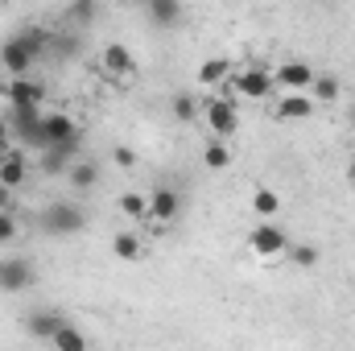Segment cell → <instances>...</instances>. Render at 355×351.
I'll return each instance as SVG.
<instances>
[{"label": "cell", "instance_id": "cell-27", "mask_svg": "<svg viewBox=\"0 0 355 351\" xmlns=\"http://www.w3.org/2000/svg\"><path fill=\"white\" fill-rule=\"evenodd\" d=\"M252 207H257L261 215H277V211H281V198H277V190H268V186H261V190L252 194Z\"/></svg>", "mask_w": 355, "mask_h": 351}, {"label": "cell", "instance_id": "cell-36", "mask_svg": "<svg viewBox=\"0 0 355 351\" xmlns=\"http://www.w3.org/2000/svg\"><path fill=\"white\" fill-rule=\"evenodd\" d=\"M0 273H4V261H0Z\"/></svg>", "mask_w": 355, "mask_h": 351}, {"label": "cell", "instance_id": "cell-21", "mask_svg": "<svg viewBox=\"0 0 355 351\" xmlns=\"http://www.w3.org/2000/svg\"><path fill=\"white\" fill-rule=\"evenodd\" d=\"M67 182H71L75 190H91V186L99 182V166H95V162H75L71 174H67Z\"/></svg>", "mask_w": 355, "mask_h": 351}, {"label": "cell", "instance_id": "cell-4", "mask_svg": "<svg viewBox=\"0 0 355 351\" xmlns=\"http://www.w3.org/2000/svg\"><path fill=\"white\" fill-rule=\"evenodd\" d=\"M207 128L215 137H232L240 128V116H236V103L232 99H207Z\"/></svg>", "mask_w": 355, "mask_h": 351}, {"label": "cell", "instance_id": "cell-19", "mask_svg": "<svg viewBox=\"0 0 355 351\" xmlns=\"http://www.w3.org/2000/svg\"><path fill=\"white\" fill-rule=\"evenodd\" d=\"M71 166H75V162H71V157H67L62 149H46V153H42V162H37V170H42L46 178L71 174Z\"/></svg>", "mask_w": 355, "mask_h": 351}, {"label": "cell", "instance_id": "cell-14", "mask_svg": "<svg viewBox=\"0 0 355 351\" xmlns=\"http://www.w3.org/2000/svg\"><path fill=\"white\" fill-rule=\"evenodd\" d=\"M314 67L310 62H285V67H277V83L289 91H310V83H314Z\"/></svg>", "mask_w": 355, "mask_h": 351}, {"label": "cell", "instance_id": "cell-23", "mask_svg": "<svg viewBox=\"0 0 355 351\" xmlns=\"http://www.w3.org/2000/svg\"><path fill=\"white\" fill-rule=\"evenodd\" d=\"M112 252H116L120 261H137V257H141V240H137L132 232H116V236H112Z\"/></svg>", "mask_w": 355, "mask_h": 351}, {"label": "cell", "instance_id": "cell-20", "mask_svg": "<svg viewBox=\"0 0 355 351\" xmlns=\"http://www.w3.org/2000/svg\"><path fill=\"white\" fill-rule=\"evenodd\" d=\"M310 99H314V103H335V99H339V79H335V75H314Z\"/></svg>", "mask_w": 355, "mask_h": 351}, {"label": "cell", "instance_id": "cell-32", "mask_svg": "<svg viewBox=\"0 0 355 351\" xmlns=\"http://www.w3.org/2000/svg\"><path fill=\"white\" fill-rule=\"evenodd\" d=\"M8 149H12V128H8V120L0 116V157H4Z\"/></svg>", "mask_w": 355, "mask_h": 351}, {"label": "cell", "instance_id": "cell-6", "mask_svg": "<svg viewBox=\"0 0 355 351\" xmlns=\"http://www.w3.org/2000/svg\"><path fill=\"white\" fill-rule=\"evenodd\" d=\"M272 87H277V79H272L268 71H261V67H248V71L236 75V91H240L244 99H268Z\"/></svg>", "mask_w": 355, "mask_h": 351}, {"label": "cell", "instance_id": "cell-22", "mask_svg": "<svg viewBox=\"0 0 355 351\" xmlns=\"http://www.w3.org/2000/svg\"><path fill=\"white\" fill-rule=\"evenodd\" d=\"M79 50H83V37H79V33H54L50 58H75Z\"/></svg>", "mask_w": 355, "mask_h": 351}, {"label": "cell", "instance_id": "cell-17", "mask_svg": "<svg viewBox=\"0 0 355 351\" xmlns=\"http://www.w3.org/2000/svg\"><path fill=\"white\" fill-rule=\"evenodd\" d=\"M223 79H232V62H227V58H207V62L198 67V83L219 87Z\"/></svg>", "mask_w": 355, "mask_h": 351}, {"label": "cell", "instance_id": "cell-10", "mask_svg": "<svg viewBox=\"0 0 355 351\" xmlns=\"http://www.w3.org/2000/svg\"><path fill=\"white\" fill-rule=\"evenodd\" d=\"M0 67H4L12 79H25V71L33 67V58H29V50H25L17 37H8V42L0 46Z\"/></svg>", "mask_w": 355, "mask_h": 351}, {"label": "cell", "instance_id": "cell-25", "mask_svg": "<svg viewBox=\"0 0 355 351\" xmlns=\"http://www.w3.org/2000/svg\"><path fill=\"white\" fill-rule=\"evenodd\" d=\"M202 162H207L211 170H227V166H232V153H227V145H223V141H207Z\"/></svg>", "mask_w": 355, "mask_h": 351}, {"label": "cell", "instance_id": "cell-18", "mask_svg": "<svg viewBox=\"0 0 355 351\" xmlns=\"http://www.w3.org/2000/svg\"><path fill=\"white\" fill-rule=\"evenodd\" d=\"M54 351H91V343H87V335H83L75 323H67V327L54 335Z\"/></svg>", "mask_w": 355, "mask_h": 351}, {"label": "cell", "instance_id": "cell-8", "mask_svg": "<svg viewBox=\"0 0 355 351\" xmlns=\"http://www.w3.org/2000/svg\"><path fill=\"white\" fill-rule=\"evenodd\" d=\"M33 281H37V273H33V264L25 261V257H12V261H4L0 289H8V293H21V289H29Z\"/></svg>", "mask_w": 355, "mask_h": 351}, {"label": "cell", "instance_id": "cell-5", "mask_svg": "<svg viewBox=\"0 0 355 351\" xmlns=\"http://www.w3.org/2000/svg\"><path fill=\"white\" fill-rule=\"evenodd\" d=\"M178 215H182V194L170 190V186H157V190L149 194V219L166 228V223H174Z\"/></svg>", "mask_w": 355, "mask_h": 351}, {"label": "cell", "instance_id": "cell-11", "mask_svg": "<svg viewBox=\"0 0 355 351\" xmlns=\"http://www.w3.org/2000/svg\"><path fill=\"white\" fill-rule=\"evenodd\" d=\"M314 116V99L306 91H289L277 99V120H310Z\"/></svg>", "mask_w": 355, "mask_h": 351}, {"label": "cell", "instance_id": "cell-24", "mask_svg": "<svg viewBox=\"0 0 355 351\" xmlns=\"http://www.w3.org/2000/svg\"><path fill=\"white\" fill-rule=\"evenodd\" d=\"M120 211L128 219H149V198L137 194V190H128V194H120Z\"/></svg>", "mask_w": 355, "mask_h": 351}, {"label": "cell", "instance_id": "cell-15", "mask_svg": "<svg viewBox=\"0 0 355 351\" xmlns=\"http://www.w3.org/2000/svg\"><path fill=\"white\" fill-rule=\"evenodd\" d=\"M103 67H107L112 75H120V79H132V75H137V58H132V50L120 46V42H112V46L103 50Z\"/></svg>", "mask_w": 355, "mask_h": 351}, {"label": "cell", "instance_id": "cell-26", "mask_svg": "<svg viewBox=\"0 0 355 351\" xmlns=\"http://www.w3.org/2000/svg\"><path fill=\"white\" fill-rule=\"evenodd\" d=\"M170 112H174V120L186 124V120H194V116H198V99H194V95H186V91H178L174 99H170Z\"/></svg>", "mask_w": 355, "mask_h": 351}, {"label": "cell", "instance_id": "cell-16", "mask_svg": "<svg viewBox=\"0 0 355 351\" xmlns=\"http://www.w3.org/2000/svg\"><path fill=\"white\" fill-rule=\"evenodd\" d=\"M145 8H149L153 25H162V29H170V25L182 21V4H178V0H149Z\"/></svg>", "mask_w": 355, "mask_h": 351}, {"label": "cell", "instance_id": "cell-29", "mask_svg": "<svg viewBox=\"0 0 355 351\" xmlns=\"http://www.w3.org/2000/svg\"><path fill=\"white\" fill-rule=\"evenodd\" d=\"M289 257H293L297 268H314L318 264V248L314 244H297V248H289Z\"/></svg>", "mask_w": 355, "mask_h": 351}, {"label": "cell", "instance_id": "cell-7", "mask_svg": "<svg viewBox=\"0 0 355 351\" xmlns=\"http://www.w3.org/2000/svg\"><path fill=\"white\" fill-rule=\"evenodd\" d=\"M4 99H8L12 108H42L46 87L33 83V79H8V83H4Z\"/></svg>", "mask_w": 355, "mask_h": 351}, {"label": "cell", "instance_id": "cell-3", "mask_svg": "<svg viewBox=\"0 0 355 351\" xmlns=\"http://www.w3.org/2000/svg\"><path fill=\"white\" fill-rule=\"evenodd\" d=\"M37 132H42V145H46V149H54V145H67V141L79 132V124H75L67 112H46V120H42V128H37ZM46 149H42V153H46Z\"/></svg>", "mask_w": 355, "mask_h": 351}, {"label": "cell", "instance_id": "cell-30", "mask_svg": "<svg viewBox=\"0 0 355 351\" xmlns=\"http://www.w3.org/2000/svg\"><path fill=\"white\" fill-rule=\"evenodd\" d=\"M12 236H17V219H12V211H4L0 215V244H8Z\"/></svg>", "mask_w": 355, "mask_h": 351}, {"label": "cell", "instance_id": "cell-2", "mask_svg": "<svg viewBox=\"0 0 355 351\" xmlns=\"http://www.w3.org/2000/svg\"><path fill=\"white\" fill-rule=\"evenodd\" d=\"M248 248H252V257H281L285 248H289V236L277 228V223H261V228H252V236H248Z\"/></svg>", "mask_w": 355, "mask_h": 351}, {"label": "cell", "instance_id": "cell-12", "mask_svg": "<svg viewBox=\"0 0 355 351\" xmlns=\"http://www.w3.org/2000/svg\"><path fill=\"white\" fill-rule=\"evenodd\" d=\"M25 327H29L33 339H50V343H54V335L67 327V318H62L58 310H33V314L25 318Z\"/></svg>", "mask_w": 355, "mask_h": 351}, {"label": "cell", "instance_id": "cell-31", "mask_svg": "<svg viewBox=\"0 0 355 351\" xmlns=\"http://www.w3.org/2000/svg\"><path fill=\"white\" fill-rule=\"evenodd\" d=\"M112 157H116V166H124V170H132V166H137V153H132V149H124V145H120Z\"/></svg>", "mask_w": 355, "mask_h": 351}, {"label": "cell", "instance_id": "cell-13", "mask_svg": "<svg viewBox=\"0 0 355 351\" xmlns=\"http://www.w3.org/2000/svg\"><path fill=\"white\" fill-rule=\"evenodd\" d=\"M29 174V162H25V149H8L4 157H0V186L4 190H17L21 182Z\"/></svg>", "mask_w": 355, "mask_h": 351}, {"label": "cell", "instance_id": "cell-9", "mask_svg": "<svg viewBox=\"0 0 355 351\" xmlns=\"http://www.w3.org/2000/svg\"><path fill=\"white\" fill-rule=\"evenodd\" d=\"M12 37L29 50V58H33V62H37V58H46V54H50V46H54V33H50L46 25H25V29H21V33H12Z\"/></svg>", "mask_w": 355, "mask_h": 351}, {"label": "cell", "instance_id": "cell-33", "mask_svg": "<svg viewBox=\"0 0 355 351\" xmlns=\"http://www.w3.org/2000/svg\"><path fill=\"white\" fill-rule=\"evenodd\" d=\"M4 211H12V190L0 186V215H4Z\"/></svg>", "mask_w": 355, "mask_h": 351}, {"label": "cell", "instance_id": "cell-28", "mask_svg": "<svg viewBox=\"0 0 355 351\" xmlns=\"http://www.w3.org/2000/svg\"><path fill=\"white\" fill-rule=\"evenodd\" d=\"M67 17L83 29V25H91V21H95V4H91V0H79V4H71V8H67Z\"/></svg>", "mask_w": 355, "mask_h": 351}, {"label": "cell", "instance_id": "cell-35", "mask_svg": "<svg viewBox=\"0 0 355 351\" xmlns=\"http://www.w3.org/2000/svg\"><path fill=\"white\" fill-rule=\"evenodd\" d=\"M352 178H355V162H352Z\"/></svg>", "mask_w": 355, "mask_h": 351}, {"label": "cell", "instance_id": "cell-1", "mask_svg": "<svg viewBox=\"0 0 355 351\" xmlns=\"http://www.w3.org/2000/svg\"><path fill=\"white\" fill-rule=\"evenodd\" d=\"M37 223H42L46 236L62 240V236H79L87 228V215H83V207H75L67 198H54V203H46V211L37 215Z\"/></svg>", "mask_w": 355, "mask_h": 351}, {"label": "cell", "instance_id": "cell-34", "mask_svg": "<svg viewBox=\"0 0 355 351\" xmlns=\"http://www.w3.org/2000/svg\"><path fill=\"white\" fill-rule=\"evenodd\" d=\"M352 128H355V103H352Z\"/></svg>", "mask_w": 355, "mask_h": 351}]
</instances>
